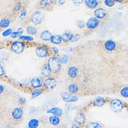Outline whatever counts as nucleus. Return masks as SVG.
<instances>
[{
	"mask_svg": "<svg viewBox=\"0 0 128 128\" xmlns=\"http://www.w3.org/2000/svg\"><path fill=\"white\" fill-rule=\"evenodd\" d=\"M44 83V80H43V78H42V77H40V76H36V77L33 78L31 80V81H30L32 87L34 89H38V88H40L41 87H42Z\"/></svg>",
	"mask_w": 128,
	"mask_h": 128,
	"instance_id": "6e6552de",
	"label": "nucleus"
},
{
	"mask_svg": "<svg viewBox=\"0 0 128 128\" xmlns=\"http://www.w3.org/2000/svg\"><path fill=\"white\" fill-rule=\"evenodd\" d=\"M42 93V90H40V89H36L34 91H32L31 93L32 98H35V97H38Z\"/></svg>",
	"mask_w": 128,
	"mask_h": 128,
	"instance_id": "7c9ffc66",
	"label": "nucleus"
},
{
	"mask_svg": "<svg viewBox=\"0 0 128 128\" xmlns=\"http://www.w3.org/2000/svg\"><path fill=\"white\" fill-rule=\"evenodd\" d=\"M110 107L115 113H120L123 108V104L118 99H114L110 102Z\"/></svg>",
	"mask_w": 128,
	"mask_h": 128,
	"instance_id": "39448f33",
	"label": "nucleus"
},
{
	"mask_svg": "<svg viewBox=\"0 0 128 128\" xmlns=\"http://www.w3.org/2000/svg\"><path fill=\"white\" fill-rule=\"evenodd\" d=\"M87 128H102V126H101L99 123H97V122H90L89 124H88V125H87Z\"/></svg>",
	"mask_w": 128,
	"mask_h": 128,
	"instance_id": "473e14b6",
	"label": "nucleus"
},
{
	"mask_svg": "<svg viewBox=\"0 0 128 128\" xmlns=\"http://www.w3.org/2000/svg\"><path fill=\"white\" fill-rule=\"evenodd\" d=\"M73 3L76 6H80L83 3L84 0H72Z\"/></svg>",
	"mask_w": 128,
	"mask_h": 128,
	"instance_id": "58836bf2",
	"label": "nucleus"
},
{
	"mask_svg": "<svg viewBox=\"0 0 128 128\" xmlns=\"http://www.w3.org/2000/svg\"><path fill=\"white\" fill-rule=\"evenodd\" d=\"M10 23V20L8 18H3L1 19V21H0V26H1V28L2 29H4V28H8L9 26V24Z\"/></svg>",
	"mask_w": 128,
	"mask_h": 128,
	"instance_id": "b1692460",
	"label": "nucleus"
},
{
	"mask_svg": "<svg viewBox=\"0 0 128 128\" xmlns=\"http://www.w3.org/2000/svg\"><path fill=\"white\" fill-rule=\"evenodd\" d=\"M69 57L66 54H63L62 56L60 57V62L61 63V64H66V63H68L69 62Z\"/></svg>",
	"mask_w": 128,
	"mask_h": 128,
	"instance_id": "cd10ccee",
	"label": "nucleus"
},
{
	"mask_svg": "<svg viewBox=\"0 0 128 128\" xmlns=\"http://www.w3.org/2000/svg\"><path fill=\"white\" fill-rule=\"evenodd\" d=\"M84 2L86 6L90 9L96 8L99 5V2L97 0H84Z\"/></svg>",
	"mask_w": 128,
	"mask_h": 128,
	"instance_id": "dca6fc26",
	"label": "nucleus"
},
{
	"mask_svg": "<svg viewBox=\"0 0 128 128\" xmlns=\"http://www.w3.org/2000/svg\"><path fill=\"white\" fill-rule=\"evenodd\" d=\"M50 43H52L53 44L56 45H59L62 42V37L61 35H52L50 40Z\"/></svg>",
	"mask_w": 128,
	"mask_h": 128,
	"instance_id": "f3484780",
	"label": "nucleus"
},
{
	"mask_svg": "<svg viewBox=\"0 0 128 128\" xmlns=\"http://www.w3.org/2000/svg\"><path fill=\"white\" fill-rule=\"evenodd\" d=\"M26 30H27V32L28 34L30 35H35L37 33L36 28L33 27V26H28L27 29H26Z\"/></svg>",
	"mask_w": 128,
	"mask_h": 128,
	"instance_id": "c85d7f7f",
	"label": "nucleus"
},
{
	"mask_svg": "<svg viewBox=\"0 0 128 128\" xmlns=\"http://www.w3.org/2000/svg\"><path fill=\"white\" fill-rule=\"evenodd\" d=\"M74 120H75V122L77 124H78V125H83L85 123V122H86V115H85L84 113L79 112V113H78L75 116Z\"/></svg>",
	"mask_w": 128,
	"mask_h": 128,
	"instance_id": "2eb2a0df",
	"label": "nucleus"
},
{
	"mask_svg": "<svg viewBox=\"0 0 128 128\" xmlns=\"http://www.w3.org/2000/svg\"><path fill=\"white\" fill-rule=\"evenodd\" d=\"M25 48V46L23 42L16 41L14 42L11 46V51L16 54H20L23 52Z\"/></svg>",
	"mask_w": 128,
	"mask_h": 128,
	"instance_id": "20e7f679",
	"label": "nucleus"
},
{
	"mask_svg": "<svg viewBox=\"0 0 128 128\" xmlns=\"http://www.w3.org/2000/svg\"><path fill=\"white\" fill-rule=\"evenodd\" d=\"M56 4L58 6H62L66 3V0H55Z\"/></svg>",
	"mask_w": 128,
	"mask_h": 128,
	"instance_id": "4c0bfd02",
	"label": "nucleus"
},
{
	"mask_svg": "<svg viewBox=\"0 0 128 128\" xmlns=\"http://www.w3.org/2000/svg\"><path fill=\"white\" fill-rule=\"evenodd\" d=\"M38 126V120L37 119H32L28 122V128H36Z\"/></svg>",
	"mask_w": 128,
	"mask_h": 128,
	"instance_id": "a878e982",
	"label": "nucleus"
},
{
	"mask_svg": "<svg viewBox=\"0 0 128 128\" xmlns=\"http://www.w3.org/2000/svg\"><path fill=\"white\" fill-rule=\"evenodd\" d=\"M61 97L62 98V100L66 102H77L78 98L76 96L73 95V94L70 92H62L60 94Z\"/></svg>",
	"mask_w": 128,
	"mask_h": 128,
	"instance_id": "423d86ee",
	"label": "nucleus"
},
{
	"mask_svg": "<svg viewBox=\"0 0 128 128\" xmlns=\"http://www.w3.org/2000/svg\"><path fill=\"white\" fill-rule=\"evenodd\" d=\"M57 83L56 80L52 78H48L44 80V86L45 87V88L48 89V90H52L56 88Z\"/></svg>",
	"mask_w": 128,
	"mask_h": 128,
	"instance_id": "9b49d317",
	"label": "nucleus"
},
{
	"mask_svg": "<svg viewBox=\"0 0 128 128\" xmlns=\"http://www.w3.org/2000/svg\"><path fill=\"white\" fill-rule=\"evenodd\" d=\"M104 47L105 50H106L107 51H114L117 48L116 43L112 40H108L104 43Z\"/></svg>",
	"mask_w": 128,
	"mask_h": 128,
	"instance_id": "f8f14e48",
	"label": "nucleus"
},
{
	"mask_svg": "<svg viewBox=\"0 0 128 128\" xmlns=\"http://www.w3.org/2000/svg\"><path fill=\"white\" fill-rule=\"evenodd\" d=\"M49 122H50L52 125H58L60 124V120L59 116L53 115V116H50V117L49 118Z\"/></svg>",
	"mask_w": 128,
	"mask_h": 128,
	"instance_id": "393cba45",
	"label": "nucleus"
},
{
	"mask_svg": "<svg viewBox=\"0 0 128 128\" xmlns=\"http://www.w3.org/2000/svg\"><path fill=\"white\" fill-rule=\"evenodd\" d=\"M76 25H77V27L78 28H80V29H83V28H85L86 24H85V22H84V21L81 20H78V22H77Z\"/></svg>",
	"mask_w": 128,
	"mask_h": 128,
	"instance_id": "72a5a7b5",
	"label": "nucleus"
},
{
	"mask_svg": "<svg viewBox=\"0 0 128 128\" xmlns=\"http://www.w3.org/2000/svg\"><path fill=\"white\" fill-rule=\"evenodd\" d=\"M44 20V15L40 10H36L30 16V21L35 25H38L42 23Z\"/></svg>",
	"mask_w": 128,
	"mask_h": 128,
	"instance_id": "f03ea898",
	"label": "nucleus"
},
{
	"mask_svg": "<svg viewBox=\"0 0 128 128\" xmlns=\"http://www.w3.org/2000/svg\"><path fill=\"white\" fill-rule=\"evenodd\" d=\"M105 102H105V99H104V98H103V97H98L94 100L93 104L95 106L100 107L104 105Z\"/></svg>",
	"mask_w": 128,
	"mask_h": 128,
	"instance_id": "5701e85b",
	"label": "nucleus"
},
{
	"mask_svg": "<svg viewBox=\"0 0 128 128\" xmlns=\"http://www.w3.org/2000/svg\"><path fill=\"white\" fill-rule=\"evenodd\" d=\"M80 38V34H74L72 36V40H71V42H76L78 39Z\"/></svg>",
	"mask_w": 128,
	"mask_h": 128,
	"instance_id": "e433bc0d",
	"label": "nucleus"
},
{
	"mask_svg": "<svg viewBox=\"0 0 128 128\" xmlns=\"http://www.w3.org/2000/svg\"><path fill=\"white\" fill-rule=\"evenodd\" d=\"M114 1H116V2H123L124 0H114Z\"/></svg>",
	"mask_w": 128,
	"mask_h": 128,
	"instance_id": "37998d69",
	"label": "nucleus"
},
{
	"mask_svg": "<svg viewBox=\"0 0 128 128\" xmlns=\"http://www.w3.org/2000/svg\"><path fill=\"white\" fill-rule=\"evenodd\" d=\"M67 74L69 78L72 80H75L78 75V69L75 66L70 65V66L67 71Z\"/></svg>",
	"mask_w": 128,
	"mask_h": 128,
	"instance_id": "9d476101",
	"label": "nucleus"
},
{
	"mask_svg": "<svg viewBox=\"0 0 128 128\" xmlns=\"http://www.w3.org/2000/svg\"><path fill=\"white\" fill-rule=\"evenodd\" d=\"M35 52H36V56L38 57V58H46L47 56H48V48L46 46H44L37 47L36 48Z\"/></svg>",
	"mask_w": 128,
	"mask_h": 128,
	"instance_id": "0eeeda50",
	"label": "nucleus"
},
{
	"mask_svg": "<svg viewBox=\"0 0 128 128\" xmlns=\"http://www.w3.org/2000/svg\"><path fill=\"white\" fill-rule=\"evenodd\" d=\"M68 90L70 93L77 94L79 91V88L76 83H72L68 86Z\"/></svg>",
	"mask_w": 128,
	"mask_h": 128,
	"instance_id": "aec40b11",
	"label": "nucleus"
},
{
	"mask_svg": "<svg viewBox=\"0 0 128 128\" xmlns=\"http://www.w3.org/2000/svg\"><path fill=\"white\" fill-rule=\"evenodd\" d=\"M56 4L55 0H40L38 5L40 8L46 10H51Z\"/></svg>",
	"mask_w": 128,
	"mask_h": 128,
	"instance_id": "7ed1b4c3",
	"label": "nucleus"
},
{
	"mask_svg": "<svg viewBox=\"0 0 128 128\" xmlns=\"http://www.w3.org/2000/svg\"><path fill=\"white\" fill-rule=\"evenodd\" d=\"M22 114H23V111L20 107L16 108H14V111H12V117L16 120H18L21 119Z\"/></svg>",
	"mask_w": 128,
	"mask_h": 128,
	"instance_id": "4468645a",
	"label": "nucleus"
},
{
	"mask_svg": "<svg viewBox=\"0 0 128 128\" xmlns=\"http://www.w3.org/2000/svg\"><path fill=\"white\" fill-rule=\"evenodd\" d=\"M104 4L107 7H113L114 6L115 4V1L114 0H104Z\"/></svg>",
	"mask_w": 128,
	"mask_h": 128,
	"instance_id": "2f4dec72",
	"label": "nucleus"
},
{
	"mask_svg": "<svg viewBox=\"0 0 128 128\" xmlns=\"http://www.w3.org/2000/svg\"><path fill=\"white\" fill-rule=\"evenodd\" d=\"M48 114H51L52 115H55V116H61L62 115V110L58 107H53L50 108L49 110L47 111Z\"/></svg>",
	"mask_w": 128,
	"mask_h": 128,
	"instance_id": "6ab92c4d",
	"label": "nucleus"
},
{
	"mask_svg": "<svg viewBox=\"0 0 128 128\" xmlns=\"http://www.w3.org/2000/svg\"><path fill=\"white\" fill-rule=\"evenodd\" d=\"M51 73L52 72H51L50 69V68H49L48 65V63H47V64H44V66L42 67V75H43L44 76H45V77H49Z\"/></svg>",
	"mask_w": 128,
	"mask_h": 128,
	"instance_id": "4be33fe9",
	"label": "nucleus"
},
{
	"mask_svg": "<svg viewBox=\"0 0 128 128\" xmlns=\"http://www.w3.org/2000/svg\"><path fill=\"white\" fill-rule=\"evenodd\" d=\"M74 127H76V128H79L77 125H73L72 126V128H74Z\"/></svg>",
	"mask_w": 128,
	"mask_h": 128,
	"instance_id": "c03bdc74",
	"label": "nucleus"
},
{
	"mask_svg": "<svg viewBox=\"0 0 128 128\" xmlns=\"http://www.w3.org/2000/svg\"><path fill=\"white\" fill-rule=\"evenodd\" d=\"M94 16L97 18V19H104V18L107 16V12L104 9V8H97L96 10H94Z\"/></svg>",
	"mask_w": 128,
	"mask_h": 128,
	"instance_id": "ddd939ff",
	"label": "nucleus"
},
{
	"mask_svg": "<svg viewBox=\"0 0 128 128\" xmlns=\"http://www.w3.org/2000/svg\"><path fill=\"white\" fill-rule=\"evenodd\" d=\"M23 33V29L22 28H19L17 30V32H14L11 33V34L10 35L11 38H18V37H20V35Z\"/></svg>",
	"mask_w": 128,
	"mask_h": 128,
	"instance_id": "bb28decb",
	"label": "nucleus"
},
{
	"mask_svg": "<svg viewBox=\"0 0 128 128\" xmlns=\"http://www.w3.org/2000/svg\"><path fill=\"white\" fill-rule=\"evenodd\" d=\"M11 33H12V30H11V29H8L6 30H5V31L3 32L2 36H4V37H6V36H9V35L11 34Z\"/></svg>",
	"mask_w": 128,
	"mask_h": 128,
	"instance_id": "c9c22d12",
	"label": "nucleus"
},
{
	"mask_svg": "<svg viewBox=\"0 0 128 128\" xmlns=\"http://www.w3.org/2000/svg\"><path fill=\"white\" fill-rule=\"evenodd\" d=\"M52 52H54L55 54H58V53L59 52V50H58V48H56V47H52Z\"/></svg>",
	"mask_w": 128,
	"mask_h": 128,
	"instance_id": "ea45409f",
	"label": "nucleus"
},
{
	"mask_svg": "<svg viewBox=\"0 0 128 128\" xmlns=\"http://www.w3.org/2000/svg\"><path fill=\"white\" fill-rule=\"evenodd\" d=\"M100 21L97 18H90L86 22V27L88 30H94L99 27Z\"/></svg>",
	"mask_w": 128,
	"mask_h": 128,
	"instance_id": "1a4fd4ad",
	"label": "nucleus"
},
{
	"mask_svg": "<svg viewBox=\"0 0 128 128\" xmlns=\"http://www.w3.org/2000/svg\"><path fill=\"white\" fill-rule=\"evenodd\" d=\"M51 36H52V34L48 30H44V31L41 32V34H40V38H42V40L46 41V42L50 41Z\"/></svg>",
	"mask_w": 128,
	"mask_h": 128,
	"instance_id": "a211bd4d",
	"label": "nucleus"
},
{
	"mask_svg": "<svg viewBox=\"0 0 128 128\" xmlns=\"http://www.w3.org/2000/svg\"><path fill=\"white\" fill-rule=\"evenodd\" d=\"M120 94L122 97L128 98V86L123 87L121 90H120Z\"/></svg>",
	"mask_w": 128,
	"mask_h": 128,
	"instance_id": "c756f323",
	"label": "nucleus"
},
{
	"mask_svg": "<svg viewBox=\"0 0 128 128\" xmlns=\"http://www.w3.org/2000/svg\"><path fill=\"white\" fill-rule=\"evenodd\" d=\"M3 86H2V85H1V91H0V92H1V93H2V92H3V91H4V88H3Z\"/></svg>",
	"mask_w": 128,
	"mask_h": 128,
	"instance_id": "79ce46f5",
	"label": "nucleus"
},
{
	"mask_svg": "<svg viewBox=\"0 0 128 128\" xmlns=\"http://www.w3.org/2000/svg\"><path fill=\"white\" fill-rule=\"evenodd\" d=\"M48 65L52 74H57L60 72L61 68V63L60 60L56 56H52L49 58Z\"/></svg>",
	"mask_w": 128,
	"mask_h": 128,
	"instance_id": "f257e3e1",
	"label": "nucleus"
},
{
	"mask_svg": "<svg viewBox=\"0 0 128 128\" xmlns=\"http://www.w3.org/2000/svg\"><path fill=\"white\" fill-rule=\"evenodd\" d=\"M4 74V69L3 66L1 65V76H2Z\"/></svg>",
	"mask_w": 128,
	"mask_h": 128,
	"instance_id": "a19ab883",
	"label": "nucleus"
},
{
	"mask_svg": "<svg viewBox=\"0 0 128 128\" xmlns=\"http://www.w3.org/2000/svg\"><path fill=\"white\" fill-rule=\"evenodd\" d=\"M73 34L70 31H66L63 33L62 35V41L65 43H68V42H71Z\"/></svg>",
	"mask_w": 128,
	"mask_h": 128,
	"instance_id": "412c9836",
	"label": "nucleus"
},
{
	"mask_svg": "<svg viewBox=\"0 0 128 128\" xmlns=\"http://www.w3.org/2000/svg\"><path fill=\"white\" fill-rule=\"evenodd\" d=\"M20 39L21 40H24V41H28V42H30V41H33L34 38H32V36H20Z\"/></svg>",
	"mask_w": 128,
	"mask_h": 128,
	"instance_id": "f704fd0d",
	"label": "nucleus"
}]
</instances>
